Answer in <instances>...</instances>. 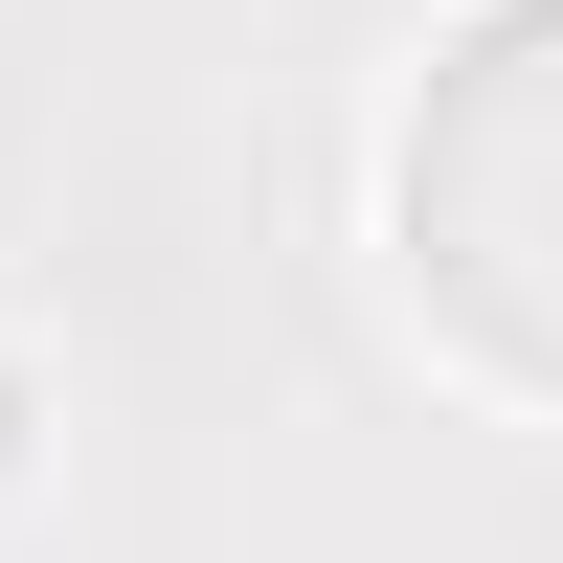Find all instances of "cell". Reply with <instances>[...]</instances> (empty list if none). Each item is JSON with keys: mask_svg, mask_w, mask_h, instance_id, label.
<instances>
[{"mask_svg": "<svg viewBox=\"0 0 563 563\" xmlns=\"http://www.w3.org/2000/svg\"><path fill=\"white\" fill-rule=\"evenodd\" d=\"M384 294L474 406L563 429V0H451L384 90Z\"/></svg>", "mask_w": 563, "mask_h": 563, "instance_id": "cell-1", "label": "cell"}, {"mask_svg": "<svg viewBox=\"0 0 563 563\" xmlns=\"http://www.w3.org/2000/svg\"><path fill=\"white\" fill-rule=\"evenodd\" d=\"M45 474V384H23V339H0V496Z\"/></svg>", "mask_w": 563, "mask_h": 563, "instance_id": "cell-2", "label": "cell"}]
</instances>
